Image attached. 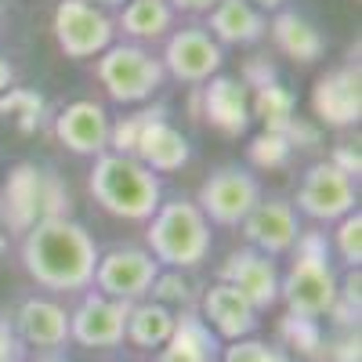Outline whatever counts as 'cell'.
<instances>
[{
	"instance_id": "6da1fadb",
	"label": "cell",
	"mask_w": 362,
	"mask_h": 362,
	"mask_svg": "<svg viewBox=\"0 0 362 362\" xmlns=\"http://www.w3.org/2000/svg\"><path fill=\"white\" fill-rule=\"evenodd\" d=\"M22 264L37 286L54 293H76L95 283L98 247L80 221L47 218L22 235Z\"/></svg>"
},
{
	"instance_id": "7a4b0ae2",
	"label": "cell",
	"mask_w": 362,
	"mask_h": 362,
	"mask_svg": "<svg viewBox=\"0 0 362 362\" xmlns=\"http://www.w3.org/2000/svg\"><path fill=\"white\" fill-rule=\"evenodd\" d=\"M90 196L102 210L124 221H148L160 210V174L141 167L134 156L102 153L90 170Z\"/></svg>"
},
{
	"instance_id": "3957f363",
	"label": "cell",
	"mask_w": 362,
	"mask_h": 362,
	"mask_svg": "<svg viewBox=\"0 0 362 362\" xmlns=\"http://www.w3.org/2000/svg\"><path fill=\"white\" fill-rule=\"evenodd\" d=\"M279 300H286L290 315L319 319L337 305V272L329 264V247L322 232H300L293 243V261L286 276H279Z\"/></svg>"
},
{
	"instance_id": "277c9868",
	"label": "cell",
	"mask_w": 362,
	"mask_h": 362,
	"mask_svg": "<svg viewBox=\"0 0 362 362\" xmlns=\"http://www.w3.org/2000/svg\"><path fill=\"white\" fill-rule=\"evenodd\" d=\"M69 189L66 181L47 167L18 163L0 192V225L4 232H29L37 221L47 218H69Z\"/></svg>"
},
{
	"instance_id": "5b68a950",
	"label": "cell",
	"mask_w": 362,
	"mask_h": 362,
	"mask_svg": "<svg viewBox=\"0 0 362 362\" xmlns=\"http://www.w3.org/2000/svg\"><path fill=\"white\" fill-rule=\"evenodd\" d=\"M145 239H148V254L156 257V264H167L174 272L203 264L210 247H214V239H210V221L203 218L196 199L160 203V210L148 218Z\"/></svg>"
},
{
	"instance_id": "8992f818",
	"label": "cell",
	"mask_w": 362,
	"mask_h": 362,
	"mask_svg": "<svg viewBox=\"0 0 362 362\" xmlns=\"http://www.w3.org/2000/svg\"><path fill=\"white\" fill-rule=\"evenodd\" d=\"M105 95L119 105H138V102H148L163 87L167 73H163V62L145 51L141 44H112L98 54V66H95Z\"/></svg>"
},
{
	"instance_id": "52a82bcc",
	"label": "cell",
	"mask_w": 362,
	"mask_h": 362,
	"mask_svg": "<svg viewBox=\"0 0 362 362\" xmlns=\"http://www.w3.org/2000/svg\"><path fill=\"white\" fill-rule=\"evenodd\" d=\"M261 199H264L261 196V181L250 170H243V167H218L199 185L196 206L203 210V218L210 225L239 228Z\"/></svg>"
},
{
	"instance_id": "ba28073f",
	"label": "cell",
	"mask_w": 362,
	"mask_h": 362,
	"mask_svg": "<svg viewBox=\"0 0 362 362\" xmlns=\"http://www.w3.org/2000/svg\"><path fill=\"white\" fill-rule=\"evenodd\" d=\"M156 276H160V264L145 247H112L109 254H98L95 283L90 286L105 297H112V300L138 305V300H145V293L153 290Z\"/></svg>"
},
{
	"instance_id": "9c48e42d",
	"label": "cell",
	"mask_w": 362,
	"mask_h": 362,
	"mask_svg": "<svg viewBox=\"0 0 362 362\" xmlns=\"http://www.w3.org/2000/svg\"><path fill=\"white\" fill-rule=\"evenodd\" d=\"M355 203H358L355 181L348 174H341L329 160L312 163L297 185V210L319 225H334V221L348 218L351 210H358Z\"/></svg>"
},
{
	"instance_id": "30bf717a",
	"label": "cell",
	"mask_w": 362,
	"mask_h": 362,
	"mask_svg": "<svg viewBox=\"0 0 362 362\" xmlns=\"http://www.w3.org/2000/svg\"><path fill=\"white\" fill-rule=\"evenodd\" d=\"M116 22L83 0H62L54 8V40L66 51V58H98L105 47H112Z\"/></svg>"
},
{
	"instance_id": "8fae6325",
	"label": "cell",
	"mask_w": 362,
	"mask_h": 362,
	"mask_svg": "<svg viewBox=\"0 0 362 362\" xmlns=\"http://www.w3.org/2000/svg\"><path fill=\"white\" fill-rule=\"evenodd\" d=\"M160 62H163V73H170L181 83H206L210 76H218L225 51L206 33V25H185L167 37Z\"/></svg>"
},
{
	"instance_id": "7c38bea8",
	"label": "cell",
	"mask_w": 362,
	"mask_h": 362,
	"mask_svg": "<svg viewBox=\"0 0 362 362\" xmlns=\"http://www.w3.org/2000/svg\"><path fill=\"white\" fill-rule=\"evenodd\" d=\"M127 312L131 305H124V300L90 290L83 293L76 312H69V341L83 348H119L127 334Z\"/></svg>"
},
{
	"instance_id": "4fadbf2b",
	"label": "cell",
	"mask_w": 362,
	"mask_h": 362,
	"mask_svg": "<svg viewBox=\"0 0 362 362\" xmlns=\"http://www.w3.org/2000/svg\"><path fill=\"white\" fill-rule=\"evenodd\" d=\"M239 228H243L250 250H257L264 257L290 254L293 243H297V235L305 232V228H300V221H297L293 203L290 199H279V196L276 199H261Z\"/></svg>"
},
{
	"instance_id": "5bb4252c",
	"label": "cell",
	"mask_w": 362,
	"mask_h": 362,
	"mask_svg": "<svg viewBox=\"0 0 362 362\" xmlns=\"http://www.w3.org/2000/svg\"><path fill=\"white\" fill-rule=\"evenodd\" d=\"M134 160L141 167H148L153 174H170V170H181L189 160H192V145L189 138L181 134L174 124L163 119V109H148L141 112V131H138V141H134Z\"/></svg>"
},
{
	"instance_id": "9a60e30c",
	"label": "cell",
	"mask_w": 362,
	"mask_h": 362,
	"mask_svg": "<svg viewBox=\"0 0 362 362\" xmlns=\"http://www.w3.org/2000/svg\"><path fill=\"white\" fill-rule=\"evenodd\" d=\"M312 109L326 127H351L362 116V73L358 66H344L315 80Z\"/></svg>"
},
{
	"instance_id": "2e32d148",
	"label": "cell",
	"mask_w": 362,
	"mask_h": 362,
	"mask_svg": "<svg viewBox=\"0 0 362 362\" xmlns=\"http://www.w3.org/2000/svg\"><path fill=\"white\" fill-rule=\"evenodd\" d=\"M109 112L98 105V102H69L62 112L54 116V134L62 141L69 153L76 156H102L109 153Z\"/></svg>"
},
{
	"instance_id": "e0dca14e",
	"label": "cell",
	"mask_w": 362,
	"mask_h": 362,
	"mask_svg": "<svg viewBox=\"0 0 362 362\" xmlns=\"http://www.w3.org/2000/svg\"><path fill=\"white\" fill-rule=\"evenodd\" d=\"M221 283L235 286L257 312L272 308L279 300V268H276V261L250 250V247L228 254V261L221 264Z\"/></svg>"
},
{
	"instance_id": "ac0fdd59",
	"label": "cell",
	"mask_w": 362,
	"mask_h": 362,
	"mask_svg": "<svg viewBox=\"0 0 362 362\" xmlns=\"http://www.w3.org/2000/svg\"><path fill=\"white\" fill-rule=\"evenodd\" d=\"M199 319L214 329L218 341L225 337L228 344L250 337L254 329H257V308H254L235 286H228V283H221V279L203 293V300H199Z\"/></svg>"
},
{
	"instance_id": "d6986e66",
	"label": "cell",
	"mask_w": 362,
	"mask_h": 362,
	"mask_svg": "<svg viewBox=\"0 0 362 362\" xmlns=\"http://www.w3.org/2000/svg\"><path fill=\"white\" fill-rule=\"evenodd\" d=\"M199 116L228 138L247 134V127H250V95H247L243 80L210 76L206 87L199 90Z\"/></svg>"
},
{
	"instance_id": "ffe728a7",
	"label": "cell",
	"mask_w": 362,
	"mask_h": 362,
	"mask_svg": "<svg viewBox=\"0 0 362 362\" xmlns=\"http://www.w3.org/2000/svg\"><path fill=\"white\" fill-rule=\"evenodd\" d=\"M15 329L25 348H62L69 341V312L51 297H25L15 312Z\"/></svg>"
},
{
	"instance_id": "44dd1931",
	"label": "cell",
	"mask_w": 362,
	"mask_h": 362,
	"mask_svg": "<svg viewBox=\"0 0 362 362\" xmlns=\"http://www.w3.org/2000/svg\"><path fill=\"white\" fill-rule=\"evenodd\" d=\"M218 355H221V341L199 319V312H177L174 334L156 351V362H218Z\"/></svg>"
},
{
	"instance_id": "7402d4cb",
	"label": "cell",
	"mask_w": 362,
	"mask_h": 362,
	"mask_svg": "<svg viewBox=\"0 0 362 362\" xmlns=\"http://www.w3.org/2000/svg\"><path fill=\"white\" fill-rule=\"evenodd\" d=\"M206 33L218 44H257L268 33V18L264 11H257L250 0H218L210 11V25Z\"/></svg>"
},
{
	"instance_id": "603a6c76",
	"label": "cell",
	"mask_w": 362,
	"mask_h": 362,
	"mask_svg": "<svg viewBox=\"0 0 362 362\" xmlns=\"http://www.w3.org/2000/svg\"><path fill=\"white\" fill-rule=\"evenodd\" d=\"M268 33H272V40H276V47L286 58L300 62V66H312V62H319V58L326 54V40L315 29V22H308L305 15H297V11H279L276 18H272Z\"/></svg>"
},
{
	"instance_id": "cb8c5ba5",
	"label": "cell",
	"mask_w": 362,
	"mask_h": 362,
	"mask_svg": "<svg viewBox=\"0 0 362 362\" xmlns=\"http://www.w3.org/2000/svg\"><path fill=\"white\" fill-rule=\"evenodd\" d=\"M174 319H177V312L156 305V300H138V305H131V312H127L124 341H131L134 348H145V351L163 348L167 337L174 334Z\"/></svg>"
},
{
	"instance_id": "d4e9b609",
	"label": "cell",
	"mask_w": 362,
	"mask_h": 362,
	"mask_svg": "<svg viewBox=\"0 0 362 362\" xmlns=\"http://www.w3.org/2000/svg\"><path fill=\"white\" fill-rule=\"evenodd\" d=\"M119 29L131 40H160L174 29V8L167 0H127L124 15H119Z\"/></svg>"
},
{
	"instance_id": "484cf974",
	"label": "cell",
	"mask_w": 362,
	"mask_h": 362,
	"mask_svg": "<svg viewBox=\"0 0 362 362\" xmlns=\"http://www.w3.org/2000/svg\"><path fill=\"white\" fill-rule=\"evenodd\" d=\"M44 116H47V102L33 87H8L4 95H0V119L11 124L18 134L40 131Z\"/></svg>"
},
{
	"instance_id": "4316f807",
	"label": "cell",
	"mask_w": 362,
	"mask_h": 362,
	"mask_svg": "<svg viewBox=\"0 0 362 362\" xmlns=\"http://www.w3.org/2000/svg\"><path fill=\"white\" fill-rule=\"evenodd\" d=\"M297 112V98H293V90L283 87L279 80L276 83H268V87H257L254 90V98H250V116H257L264 131H286L290 127V119Z\"/></svg>"
},
{
	"instance_id": "83f0119b",
	"label": "cell",
	"mask_w": 362,
	"mask_h": 362,
	"mask_svg": "<svg viewBox=\"0 0 362 362\" xmlns=\"http://www.w3.org/2000/svg\"><path fill=\"white\" fill-rule=\"evenodd\" d=\"M148 293H153L156 305H163L170 312H192V286L174 268H167V272L160 268V276H156V283H153V290H148Z\"/></svg>"
},
{
	"instance_id": "f1b7e54d",
	"label": "cell",
	"mask_w": 362,
	"mask_h": 362,
	"mask_svg": "<svg viewBox=\"0 0 362 362\" xmlns=\"http://www.w3.org/2000/svg\"><path fill=\"white\" fill-rule=\"evenodd\" d=\"M290 141H286V134H279V131H261L254 141H250V148H247V156H250V163L254 167H261V170H276V167H283L286 160H290Z\"/></svg>"
},
{
	"instance_id": "f546056e",
	"label": "cell",
	"mask_w": 362,
	"mask_h": 362,
	"mask_svg": "<svg viewBox=\"0 0 362 362\" xmlns=\"http://www.w3.org/2000/svg\"><path fill=\"white\" fill-rule=\"evenodd\" d=\"M218 362H293V358L283 348H276V344L243 337V341H232L228 348H221Z\"/></svg>"
},
{
	"instance_id": "4dcf8cb0",
	"label": "cell",
	"mask_w": 362,
	"mask_h": 362,
	"mask_svg": "<svg viewBox=\"0 0 362 362\" xmlns=\"http://www.w3.org/2000/svg\"><path fill=\"white\" fill-rule=\"evenodd\" d=\"M279 334L290 348H297L300 355H319L322 348V334H319V322L315 319H300V315H286Z\"/></svg>"
},
{
	"instance_id": "1f68e13d",
	"label": "cell",
	"mask_w": 362,
	"mask_h": 362,
	"mask_svg": "<svg viewBox=\"0 0 362 362\" xmlns=\"http://www.w3.org/2000/svg\"><path fill=\"white\" fill-rule=\"evenodd\" d=\"M334 243H337V254L344 257L348 268H358L362 264V214H358V210H351L348 218L337 221Z\"/></svg>"
},
{
	"instance_id": "d6a6232c",
	"label": "cell",
	"mask_w": 362,
	"mask_h": 362,
	"mask_svg": "<svg viewBox=\"0 0 362 362\" xmlns=\"http://www.w3.org/2000/svg\"><path fill=\"white\" fill-rule=\"evenodd\" d=\"M0 362H25V344L18 337L11 315L4 312H0Z\"/></svg>"
},
{
	"instance_id": "836d02e7",
	"label": "cell",
	"mask_w": 362,
	"mask_h": 362,
	"mask_svg": "<svg viewBox=\"0 0 362 362\" xmlns=\"http://www.w3.org/2000/svg\"><path fill=\"white\" fill-rule=\"evenodd\" d=\"M283 134H286L290 148H315V145L322 141V131H319L315 124H308V119H300V116L290 119V127H286Z\"/></svg>"
},
{
	"instance_id": "e575fe53",
	"label": "cell",
	"mask_w": 362,
	"mask_h": 362,
	"mask_svg": "<svg viewBox=\"0 0 362 362\" xmlns=\"http://www.w3.org/2000/svg\"><path fill=\"white\" fill-rule=\"evenodd\" d=\"M268 83H276V66L268 62V58H250L247 62V73H243V87H268Z\"/></svg>"
},
{
	"instance_id": "d590c367",
	"label": "cell",
	"mask_w": 362,
	"mask_h": 362,
	"mask_svg": "<svg viewBox=\"0 0 362 362\" xmlns=\"http://www.w3.org/2000/svg\"><path fill=\"white\" fill-rule=\"evenodd\" d=\"M329 163H334L341 174H348L351 181L362 174V156H358V148H351V145H337L334 156H329Z\"/></svg>"
},
{
	"instance_id": "8d00e7d4",
	"label": "cell",
	"mask_w": 362,
	"mask_h": 362,
	"mask_svg": "<svg viewBox=\"0 0 362 362\" xmlns=\"http://www.w3.org/2000/svg\"><path fill=\"white\" fill-rule=\"evenodd\" d=\"M329 362H358V334H344L341 341H334L326 348Z\"/></svg>"
},
{
	"instance_id": "74e56055",
	"label": "cell",
	"mask_w": 362,
	"mask_h": 362,
	"mask_svg": "<svg viewBox=\"0 0 362 362\" xmlns=\"http://www.w3.org/2000/svg\"><path fill=\"white\" fill-rule=\"evenodd\" d=\"M167 4L174 8V15L177 11H185V15H210L218 0H167Z\"/></svg>"
},
{
	"instance_id": "f35d334b",
	"label": "cell",
	"mask_w": 362,
	"mask_h": 362,
	"mask_svg": "<svg viewBox=\"0 0 362 362\" xmlns=\"http://www.w3.org/2000/svg\"><path fill=\"white\" fill-rule=\"evenodd\" d=\"M11 80H15V69H11V62L8 58H0V95L11 87Z\"/></svg>"
},
{
	"instance_id": "ab89813d",
	"label": "cell",
	"mask_w": 362,
	"mask_h": 362,
	"mask_svg": "<svg viewBox=\"0 0 362 362\" xmlns=\"http://www.w3.org/2000/svg\"><path fill=\"white\" fill-rule=\"evenodd\" d=\"M250 4H254L257 11H279V8L286 4V0H250Z\"/></svg>"
},
{
	"instance_id": "60d3db41",
	"label": "cell",
	"mask_w": 362,
	"mask_h": 362,
	"mask_svg": "<svg viewBox=\"0 0 362 362\" xmlns=\"http://www.w3.org/2000/svg\"><path fill=\"white\" fill-rule=\"evenodd\" d=\"M83 4H95V8H116V4H124V0H83Z\"/></svg>"
},
{
	"instance_id": "b9f144b4",
	"label": "cell",
	"mask_w": 362,
	"mask_h": 362,
	"mask_svg": "<svg viewBox=\"0 0 362 362\" xmlns=\"http://www.w3.org/2000/svg\"><path fill=\"white\" fill-rule=\"evenodd\" d=\"M4 247H8V235H4V232H0V254H4Z\"/></svg>"
},
{
	"instance_id": "7bdbcfd3",
	"label": "cell",
	"mask_w": 362,
	"mask_h": 362,
	"mask_svg": "<svg viewBox=\"0 0 362 362\" xmlns=\"http://www.w3.org/2000/svg\"><path fill=\"white\" fill-rule=\"evenodd\" d=\"M44 362H58V358H44Z\"/></svg>"
},
{
	"instance_id": "ee69618b",
	"label": "cell",
	"mask_w": 362,
	"mask_h": 362,
	"mask_svg": "<svg viewBox=\"0 0 362 362\" xmlns=\"http://www.w3.org/2000/svg\"><path fill=\"white\" fill-rule=\"evenodd\" d=\"M0 15H4V4H0Z\"/></svg>"
}]
</instances>
